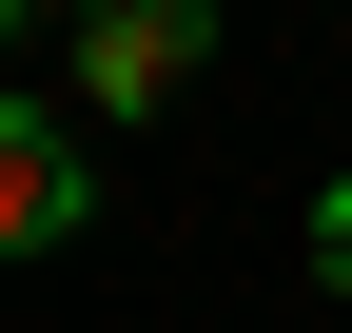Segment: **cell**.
<instances>
[{
    "instance_id": "cell-1",
    "label": "cell",
    "mask_w": 352,
    "mask_h": 333,
    "mask_svg": "<svg viewBox=\"0 0 352 333\" xmlns=\"http://www.w3.org/2000/svg\"><path fill=\"white\" fill-rule=\"evenodd\" d=\"M196 59H215V0H118V20H78V98L98 118H157Z\"/></svg>"
},
{
    "instance_id": "cell-2",
    "label": "cell",
    "mask_w": 352,
    "mask_h": 333,
    "mask_svg": "<svg viewBox=\"0 0 352 333\" xmlns=\"http://www.w3.org/2000/svg\"><path fill=\"white\" fill-rule=\"evenodd\" d=\"M78 216H98V157H59V118L0 98V255H59Z\"/></svg>"
},
{
    "instance_id": "cell-3",
    "label": "cell",
    "mask_w": 352,
    "mask_h": 333,
    "mask_svg": "<svg viewBox=\"0 0 352 333\" xmlns=\"http://www.w3.org/2000/svg\"><path fill=\"white\" fill-rule=\"evenodd\" d=\"M314 275H333V294H352V177L314 196Z\"/></svg>"
}]
</instances>
